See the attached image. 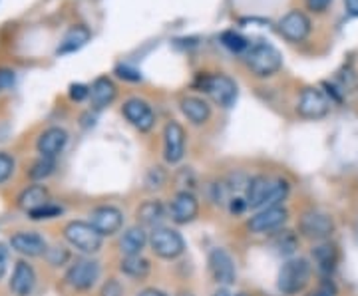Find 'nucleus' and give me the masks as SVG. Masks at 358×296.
<instances>
[{
	"label": "nucleus",
	"instance_id": "nucleus-1",
	"mask_svg": "<svg viewBox=\"0 0 358 296\" xmlns=\"http://www.w3.org/2000/svg\"><path fill=\"white\" fill-rule=\"evenodd\" d=\"M193 88L205 94L211 102L223 110L233 108L239 98L237 82L223 72H199L193 80Z\"/></svg>",
	"mask_w": 358,
	"mask_h": 296
},
{
	"label": "nucleus",
	"instance_id": "nucleus-2",
	"mask_svg": "<svg viewBox=\"0 0 358 296\" xmlns=\"http://www.w3.org/2000/svg\"><path fill=\"white\" fill-rule=\"evenodd\" d=\"M243 62L253 76L267 80L281 72L282 54L271 42L257 40V42H251V48L243 56Z\"/></svg>",
	"mask_w": 358,
	"mask_h": 296
},
{
	"label": "nucleus",
	"instance_id": "nucleus-3",
	"mask_svg": "<svg viewBox=\"0 0 358 296\" xmlns=\"http://www.w3.org/2000/svg\"><path fill=\"white\" fill-rule=\"evenodd\" d=\"M310 274H313V267H310L308 258H287L279 269V274H277V288L285 296L301 295L303 290H307L308 283H310Z\"/></svg>",
	"mask_w": 358,
	"mask_h": 296
},
{
	"label": "nucleus",
	"instance_id": "nucleus-4",
	"mask_svg": "<svg viewBox=\"0 0 358 296\" xmlns=\"http://www.w3.org/2000/svg\"><path fill=\"white\" fill-rule=\"evenodd\" d=\"M150 249L155 257L164 258V260H178L179 257L185 255V239L183 235L173 229V227H155L150 231Z\"/></svg>",
	"mask_w": 358,
	"mask_h": 296
},
{
	"label": "nucleus",
	"instance_id": "nucleus-5",
	"mask_svg": "<svg viewBox=\"0 0 358 296\" xmlns=\"http://www.w3.org/2000/svg\"><path fill=\"white\" fill-rule=\"evenodd\" d=\"M64 239L82 255H96L103 245V237L90 221H70L64 227Z\"/></svg>",
	"mask_w": 358,
	"mask_h": 296
},
{
	"label": "nucleus",
	"instance_id": "nucleus-6",
	"mask_svg": "<svg viewBox=\"0 0 358 296\" xmlns=\"http://www.w3.org/2000/svg\"><path fill=\"white\" fill-rule=\"evenodd\" d=\"M334 229H336L334 219L322 211H307L299 219V235L315 243L329 241L333 237Z\"/></svg>",
	"mask_w": 358,
	"mask_h": 296
},
{
	"label": "nucleus",
	"instance_id": "nucleus-7",
	"mask_svg": "<svg viewBox=\"0 0 358 296\" xmlns=\"http://www.w3.org/2000/svg\"><path fill=\"white\" fill-rule=\"evenodd\" d=\"M277 32L287 42L301 44V42H305L310 36V32H313V20H310V16L305 10L293 8V10H289L277 22Z\"/></svg>",
	"mask_w": 358,
	"mask_h": 296
},
{
	"label": "nucleus",
	"instance_id": "nucleus-8",
	"mask_svg": "<svg viewBox=\"0 0 358 296\" xmlns=\"http://www.w3.org/2000/svg\"><path fill=\"white\" fill-rule=\"evenodd\" d=\"M331 100L327 98V94L320 88H313L308 86L299 94L296 100V114L303 119H310V121H319L322 117L329 116L331 112Z\"/></svg>",
	"mask_w": 358,
	"mask_h": 296
},
{
	"label": "nucleus",
	"instance_id": "nucleus-9",
	"mask_svg": "<svg viewBox=\"0 0 358 296\" xmlns=\"http://www.w3.org/2000/svg\"><path fill=\"white\" fill-rule=\"evenodd\" d=\"M122 116L140 133H150L155 128V112L152 103L143 98H138V96L128 98L122 103Z\"/></svg>",
	"mask_w": 358,
	"mask_h": 296
},
{
	"label": "nucleus",
	"instance_id": "nucleus-10",
	"mask_svg": "<svg viewBox=\"0 0 358 296\" xmlns=\"http://www.w3.org/2000/svg\"><path fill=\"white\" fill-rule=\"evenodd\" d=\"M289 221V209L281 207H267L257 211L251 219L247 221V229L253 235H275L277 231L285 229Z\"/></svg>",
	"mask_w": 358,
	"mask_h": 296
},
{
	"label": "nucleus",
	"instance_id": "nucleus-11",
	"mask_svg": "<svg viewBox=\"0 0 358 296\" xmlns=\"http://www.w3.org/2000/svg\"><path fill=\"white\" fill-rule=\"evenodd\" d=\"M207 269L211 279L221 286H231L237 281V265L231 253L223 246H215L207 255Z\"/></svg>",
	"mask_w": 358,
	"mask_h": 296
},
{
	"label": "nucleus",
	"instance_id": "nucleus-12",
	"mask_svg": "<svg viewBox=\"0 0 358 296\" xmlns=\"http://www.w3.org/2000/svg\"><path fill=\"white\" fill-rule=\"evenodd\" d=\"M100 262L94 258H78L66 271V283L78 293H86L100 281Z\"/></svg>",
	"mask_w": 358,
	"mask_h": 296
},
{
	"label": "nucleus",
	"instance_id": "nucleus-13",
	"mask_svg": "<svg viewBox=\"0 0 358 296\" xmlns=\"http://www.w3.org/2000/svg\"><path fill=\"white\" fill-rule=\"evenodd\" d=\"M185 140V128L176 119H169L164 126V159L167 165H178L183 161Z\"/></svg>",
	"mask_w": 358,
	"mask_h": 296
},
{
	"label": "nucleus",
	"instance_id": "nucleus-14",
	"mask_svg": "<svg viewBox=\"0 0 358 296\" xmlns=\"http://www.w3.org/2000/svg\"><path fill=\"white\" fill-rule=\"evenodd\" d=\"M167 209H169V219L181 227V225H189L199 217L201 205H199L197 195L192 191H178Z\"/></svg>",
	"mask_w": 358,
	"mask_h": 296
},
{
	"label": "nucleus",
	"instance_id": "nucleus-15",
	"mask_svg": "<svg viewBox=\"0 0 358 296\" xmlns=\"http://www.w3.org/2000/svg\"><path fill=\"white\" fill-rule=\"evenodd\" d=\"M124 211L114 205H100L90 213V223L102 237H114L124 229Z\"/></svg>",
	"mask_w": 358,
	"mask_h": 296
},
{
	"label": "nucleus",
	"instance_id": "nucleus-16",
	"mask_svg": "<svg viewBox=\"0 0 358 296\" xmlns=\"http://www.w3.org/2000/svg\"><path fill=\"white\" fill-rule=\"evenodd\" d=\"M68 145V131L60 126H52V128L44 129L36 140V151L42 157H52L56 159L62 154Z\"/></svg>",
	"mask_w": 358,
	"mask_h": 296
},
{
	"label": "nucleus",
	"instance_id": "nucleus-17",
	"mask_svg": "<svg viewBox=\"0 0 358 296\" xmlns=\"http://www.w3.org/2000/svg\"><path fill=\"white\" fill-rule=\"evenodd\" d=\"M179 112L183 114V117L192 124V126H205L211 116H213V110L209 102L201 98V96H183L179 100Z\"/></svg>",
	"mask_w": 358,
	"mask_h": 296
},
{
	"label": "nucleus",
	"instance_id": "nucleus-18",
	"mask_svg": "<svg viewBox=\"0 0 358 296\" xmlns=\"http://www.w3.org/2000/svg\"><path fill=\"white\" fill-rule=\"evenodd\" d=\"M10 249H13L14 253L22 255V257L36 258L46 255L48 245H46L44 237H40L38 232L20 231L10 237Z\"/></svg>",
	"mask_w": 358,
	"mask_h": 296
},
{
	"label": "nucleus",
	"instance_id": "nucleus-19",
	"mask_svg": "<svg viewBox=\"0 0 358 296\" xmlns=\"http://www.w3.org/2000/svg\"><path fill=\"white\" fill-rule=\"evenodd\" d=\"M117 98V86L110 76L96 77L90 86V105L94 112L110 108Z\"/></svg>",
	"mask_w": 358,
	"mask_h": 296
},
{
	"label": "nucleus",
	"instance_id": "nucleus-20",
	"mask_svg": "<svg viewBox=\"0 0 358 296\" xmlns=\"http://www.w3.org/2000/svg\"><path fill=\"white\" fill-rule=\"evenodd\" d=\"M150 245V232L145 231V227L141 225H131L126 231L122 232L117 249L122 253V257H136L141 255L143 249Z\"/></svg>",
	"mask_w": 358,
	"mask_h": 296
},
{
	"label": "nucleus",
	"instance_id": "nucleus-21",
	"mask_svg": "<svg viewBox=\"0 0 358 296\" xmlns=\"http://www.w3.org/2000/svg\"><path fill=\"white\" fill-rule=\"evenodd\" d=\"M10 293L14 296H30L36 286V271L28 260H18L10 276Z\"/></svg>",
	"mask_w": 358,
	"mask_h": 296
},
{
	"label": "nucleus",
	"instance_id": "nucleus-22",
	"mask_svg": "<svg viewBox=\"0 0 358 296\" xmlns=\"http://www.w3.org/2000/svg\"><path fill=\"white\" fill-rule=\"evenodd\" d=\"M310 258L317 267V271L322 274V276H331L334 271H336V265H338V246L331 243V241H322V243H317L310 251Z\"/></svg>",
	"mask_w": 358,
	"mask_h": 296
},
{
	"label": "nucleus",
	"instance_id": "nucleus-23",
	"mask_svg": "<svg viewBox=\"0 0 358 296\" xmlns=\"http://www.w3.org/2000/svg\"><path fill=\"white\" fill-rule=\"evenodd\" d=\"M136 217H138V225L155 229V227H162L166 219H169V209L159 199H148L136 209Z\"/></svg>",
	"mask_w": 358,
	"mask_h": 296
},
{
	"label": "nucleus",
	"instance_id": "nucleus-24",
	"mask_svg": "<svg viewBox=\"0 0 358 296\" xmlns=\"http://www.w3.org/2000/svg\"><path fill=\"white\" fill-rule=\"evenodd\" d=\"M271 187H273V179L263 173L249 177V183L245 187V199L249 209H263L271 193Z\"/></svg>",
	"mask_w": 358,
	"mask_h": 296
},
{
	"label": "nucleus",
	"instance_id": "nucleus-25",
	"mask_svg": "<svg viewBox=\"0 0 358 296\" xmlns=\"http://www.w3.org/2000/svg\"><path fill=\"white\" fill-rule=\"evenodd\" d=\"M92 38V32H90L88 26L84 24H74L68 32L64 34V38L60 40V46H58V54H74V52L82 50Z\"/></svg>",
	"mask_w": 358,
	"mask_h": 296
},
{
	"label": "nucleus",
	"instance_id": "nucleus-26",
	"mask_svg": "<svg viewBox=\"0 0 358 296\" xmlns=\"http://www.w3.org/2000/svg\"><path fill=\"white\" fill-rule=\"evenodd\" d=\"M120 272L124 276H128V279H134V281H143L152 272V262H150V258H145L143 255L122 257V260H120Z\"/></svg>",
	"mask_w": 358,
	"mask_h": 296
},
{
	"label": "nucleus",
	"instance_id": "nucleus-27",
	"mask_svg": "<svg viewBox=\"0 0 358 296\" xmlns=\"http://www.w3.org/2000/svg\"><path fill=\"white\" fill-rule=\"evenodd\" d=\"M44 203H48V189L44 185H38V183L28 185L24 191L18 195V207L24 209L26 213L36 209V207L44 205Z\"/></svg>",
	"mask_w": 358,
	"mask_h": 296
},
{
	"label": "nucleus",
	"instance_id": "nucleus-28",
	"mask_svg": "<svg viewBox=\"0 0 358 296\" xmlns=\"http://www.w3.org/2000/svg\"><path fill=\"white\" fill-rule=\"evenodd\" d=\"M301 245V239L294 231H289V229H281V231L275 232V239H273V246L275 251L281 255V257L291 258L296 253V249Z\"/></svg>",
	"mask_w": 358,
	"mask_h": 296
},
{
	"label": "nucleus",
	"instance_id": "nucleus-29",
	"mask_svg": "<svg viewBox=\"0 0 358 296\" xmlns=\"http://www.w3.org/2000/svg\"><path fill=\"white\" fill-rule=\"evenodd\" d=\"M219 42H221V46L223 48H227L231 54H235V56H241L243 58L247 50L251 48V42L245 38L241 32H237V30H223L221 32V36H219Z\"/></svg>",
	"mask_w": 358,
	"mask_h": 296
},
{
	"label": "nucleus",
	"instance_id": "nucleus-30",
	"mask_svg": "<svg viewBox=\"0 0 358 296\" xmlns=\"http://www.w3.org/2000/svg\"><path fill=\"white\" fill-rule=\"evenodd\" d=\"M289 195H291V183L285 179V177H277V179H273V187H271V193H268L267 203L263 209H267V207H281L285 205V201L289 199Z\"/></svg>",
	"mask_w": 358,
	"mask_h": 296
},
{
	"label": "nucleus",
	"instance_id": "nucleus-31",
	"mask_svg": "<svg viewBox=\"0 0 358 296\" xmlns=\"http://www.w3.org/2000/svg\"><path fill=\"white\" fill-rule=\"evenodd\" d=\"M54 169H56V161L52 157H42L40 155L38 159L28 169V177L34 181H44L54 173Z\"/></svg>",
	"mask_w": 358,
	"mask_h": 296
},
{
	"label": "nucleus",
	"instance_id": "nucleus-32",
	"mask_svg": "<svg viewBox=\"0 0 358 296\" xmlns=\"http://www.w3.org/2000/svg\"><path fill=\"white\" fill-rule=\"evenodd\" d=\"M209 199L213 205H227L231 199V187L227 179H215L209 183Z\"/></svg>",
	"mask_w": 358,
	"mask_h": 296
},
{
	"label": "nucleus",
	"instance_id": "nucleus-33",
	"mask_svg": "<svg viewBox=\"0 0 358 296\" xmlns=\"http://www.w3.org/2000/svg\"><path fill=\"white\" fill-rule=\"evenodd\" d=\"M145 187L150 191H157V189H164L167 183V171L162 165H154L145 171Z\"/></svg>",
	"mask_w": 358,
	"mask_h": 296
},
{
	"label": "nucleus",
	"instance_id": "nucleus-34",
	"mask_svg": "<svg viewBox=\"0 0 358 296\" xmlns=\"http://www.w3.org/2000/svg\"><path fill=\"white\" fill-rule=\"evenodd\" d=\"M64 213V209L60 205H54V203H44V205L36 207L32 211H28V217L32 221H48V219H56Z\"/></svg>",
	"mask_w": 358,
	"mask_h": 296
},
{
	"label": "nucleus",
	"instance_id": "nucleus-35",
	"mask_svg": "<svg viewBox=\"0 0 358 296\" xmlns=\"http://www.w3.org/2000/svg\"><path fill=\"white\" fill-rule=\"evenodd\" d=\"M176 183L179 185V191H192L195 193L197 189V175L192 168H181L176 173Z\"/></svg>",
	"mask_w": 358,
	"mask_h": 296
},
{
	"label": "nucleus",
	"instance_id": "nucleus-36",
	"mask_svg": "<svg viewBox=\"0 0 358 296\" xmlns=\"http://www.w3.org/2000/svg\"><path fill=\"white\" fill-rule=\"evenodd\" d=\"M114 74L115 77H120V80H124V82H129V84H140V82H143V74H141L140 70H138L136 66L124 64V62L115 66Z\"/></svg>",
	"mask_w": 358,
	"mask_h": 296
},
{
	"label": "nucleus",
	"instance_id": "nucleus-37",
	"mask_svg": "<svg viewBox=\"0 0 358 296\" xmlns=\"http://www.w3.org/2000/svg\"><path fill=\"white\" fill-rule=\"evenodd\" d=\"M44 257H46V260L50 262L52 267H64L66 262L70 260V251H68L66 246L56 245L52 246V249H48Z\"/></svg>",
	"mask_w": 358,
	"mask_h": 296
},
{
	"label": "nucleus",
	"instance_id": "nucleus-38",
	"mask_svg": "<svg viewBox=\"0 0 358 296\" xmlns=\"http://www.w3.org/2000/svg\"><path fill=\"white\" fill-rule=\"evenodd\" d=\"M338 295V288H336V284L331 276H322V281L319 283L317 288H313V290H308L307 296H336Z\"/></svg>",
	"mask_w": 358,
	"mask_h": 296
},
{
	"label": "nucleus",
	"instance_id": "nucleus-39",
	"mask_svg": "<svg viewBox=\"0 0 358 296\" xmlns=\"http://www.w3.org/2000/svg\"><path fill=\"white\" fill-rule=\"evenodd\" d=\"M14 168H16V163H14L13 155L6 154V151H0V185L13 177Z\"/></svg>",
	"mask_w": 358,
	"mask_h": 296
},
{
	"label": "nucleus",
	"instance_id": "nucleus-40",
	"mask_svg": "<svg viewBox=\"0 0 358 296\" xmlns=\"http://www.w3.org/2000/svg\"><path fill=\"white\" fill-rule=\"evenodd\" d=\"M100 296H124V284L117 279H108L100 288Z\"/></svg>",
	"mask_w": 358,
	"mask_h": 296
},
{
	"label": "nucleus",
	"instance_id": "nucleus-41",
	"mask_svg": "<svg viewBox=\"0 0 358 296\" xmlns=\"http://www.w3.org/2000/svg\"><path fill=\"white\" fill-rule=\"evenodd\" d=\"M227 209H229V213L233 217H239V215H243L245 211L249 209L247 205V199H245V195H231L229 203H227Z\"/></svg>",
	"mask_w": 358,
	"mask_h": 296
},
{
	"label": "nucleus",
	"instance_id": "nucleus-42",
	"mask_svg": "<svg viewBox=\"0 0 358 296\" xmlns=\"http://www.w3.org/2000/svg\"><path fill=\"white\" fill-rule=\"evenodd\" d=\"M68 96H70L72 102H84V100H90V86H86V84H70Z\"/></svg>",
	"mask_w": 358,
	"mask_h": 296
},
{
	"label": "nucleus",
	"instance_id": "nucleus-43",
	"mask_svg": "<svg viewBox=\"0 0 358 296\" xmlns=\"http://www.w3.org/2000/svg\"><path fill=\"white\" fill-rule=\"evenodd\" d=\"M334 0H305V6H307L308 13L313 14H324Z\"/></svg>",
	"mask_w": 358,
	"mask_h": 296
},
{
	"label": "nucleus",
	"instance_id": "nucleus-44",
	"mask_svg": "<svg viewBox=\"0 0 358 296\" xmlns=\"http://www.w3.org/2000/svg\"><path fill=\"white\" fill-rule=\"evenodd\" d=\"M16 82V74L10 68H0V91L10 90Z\"/></svg>",
	"mask_w": 358,
	"mask_h": 296
},
{
	"label": "nucleus",
	"instance_id": "nucleus-45",
	"mask_svg": "<svg viewBox=\"0 0 358 296\" xmlns=\"http://www.w3.org/2000/svg\"><path fill=\"white\" fill-rule=\"evenodd\" d=\"M8 258H10V249L8 245L0 243V279L8 271Z\"/></svg>",
	"mask_w": 358,
	"mask_h": 296
},
{
	"label": "nucleus",
	"instance_id": "nucleus-46",
	"mask_svg": "<svg viewBox=\"0 0 358 296\" xmlns=\"http://www.w3.org/2000/svg\"><path fill=\"white\" fill-rule=\"evenodd\" d=\"M345 8L348 16L358 18V0H345Z\"/></svg>",
	"mask_w": 358,
	"mask_h": 296
},
{
	"label": "nucleus",
	"instance_id": "nucleus-47",
	"mask_svg": "<svg viewBox=\"0 0 358 296\" xmlns=\"http://www.w3.org/2000/svg\"><path fill=\"white\" fill-rule=\"evenodd\" d=\"M138 296H169L167 293H164L162 288H155V286H148V288H143L138 293Z\"/></svg>",
	"mask_w": 358,
	"mask_h": 296
},
{
	"label": "nucleus",
	"instance_id": "nucleus-48",
	"mask_svg": "<svg viewBox=\"0 0 358 296\" xmlns=\"http://www.w3.org/2000/svg\"><path fill=\"white\" fill-rule=\"evenodd\" d=\"M211 296H231V295H229V290H227L225 286H221V288H219V290H215V293H213Z\"/></svg>",
	"mask_w": 358,
	"mask_h": 296
},
{
	"label": "nucleus",
	"instance_id": "nucleus-49",
	"mask_svg": "<svg viewBox=\"0 0 358 296\" xmlns=\"http://www.w3.org/2000/svg\"><path fill=\"white\" fill-rule=\"evenodd\" d=\"M176 296H195V295H193L192 290H179Z\"/></svg>",
	"mask_w": 358,
	"mask_h": 296
},
{
	"label": "nucleus",
	"instance_id": "nucleus-50",
	"mask_svg": "<svg viewBox=\"0 0 358 296\" xmlns=\"http://www.w3.org/2000/svg\"><path fill=\"white\" fill-rule=\"evenodd\" d=\"M235 296H247V295H243V293H239V295H235Z\"/></svg>",
	"mask_w": 358,
	"mask_h": 296
}]
</instances>
